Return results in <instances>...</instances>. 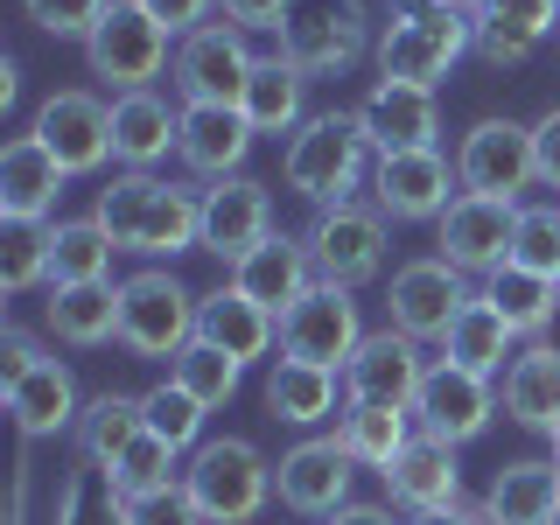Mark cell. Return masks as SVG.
I'll list each match as a JSON object with an SVG mask.
<instances>
[{
	"label": "cell",
	"instance_id": "7c38bea8",
	"mask_svg": "<svg viewBox=\"0 0 560 525\" xmlns=\"http://www.w3.org/2000/svg\"><path fill=\"white\" fill-rule=\"evenodd\" d=\"M512 238H518V203L504 197H469V189H455V203L442 210V224H434V245H442V259L455 273H498L512 267Z\"/></svg>",
	"mask_w": 560,
	"mask_h": 525
},
{
	"label": "cell",
	"instance_id": "4dcf8cb0",
	"mask_svg": "<svg viewBox=\"0 0 560 525\" xmlns=\"http://www.w3.org/2000/svg\"><path fill=\"white\" fill-rule=\"evenodd\" d=\"M504 413L533 434L560 428V350L553 343H525L504 372Z\"/></svg>",
	"mask_w": 560,
	"mask_h": 525
},
{
	"label": "cell",
	"instance_id": "4fadbf2b",
	"mask_svg": "<svg viewBox=\"0 0 560 525\" xmlns=\"http://www.w3.org/2000/svg\"><path fill=\"white\" fill-rule=\"evenodd\" d=\"M385 302H393V329H407L413 343H448L455 315L477 302V294H469V273H455L442 253H428V259H407L393 273Z\"/></svg>",
	"mask_w": 560,
	"mask_h": 525
},
{
	"label": "cell",
	"instance_id": "db71d44e",
	"mask_svg": "<svg viewBox=\"0 0 560 525\" xmlns=\"http://www.w3.org/2000/svg\"><path fill=\"white\" fill-rule=\"evenodd\" d=\"M428 8H455V14H477L483 0H428Z\"/></svg>",
	"mask_w": 560,
	"mask_h": 525
},
{
	"label": "cell",
	"instance_id": "ffe728a7",
	"mask_svg": "<svg viewBox=\"0 0 560 525\" xmlns=\"http://www.w3.org/2000/svg\"><path fill=\"white\" fill-rule=\"evenodd\" d=\"M358 127H364V140H372V154H413V148H434L442 113H434V92H428V84L378 78L372 98L358 105Z\"/></svg>",
	"mask_w": 560,
	"mask_h": 525
},
{
	"label": "cell",
	"instance_id": "3957f363",
	"mask_svg": "<svg viewBox=\"0 0 560 525\" xmlns=\"http://www.w3.org/2000/svg\"><path fill=\"white\" fill-rule=\"evenodd\" d=\"M183 483H189V498H197V512L210 525H253L273 498V463L245 434H224V442L189 448Z\"/></svg>",
	"mask_w": 560,
	"mask_h": 525
},
{
	"label": "cell",
	"instance_id": "ac0fdd59",
	"mask_svg": "<svg viewBox=\"0 0 560 525\" xmlns=\"http://www.w3.org/2000/svg\"><path fill=\"white\" fill-rule=\"evenodd\" d=\"M490 413H498V393H490V378L463 372V364H448V358L428 364V378H420V393H413L420 434H442V442L463 448V442H477V434L490 428Z\"/></svg>",
	"mask_w": 560,
	"mask_h": 525
},
{
	"label": "cell",
	"instance_id": "44dd1931",
	"mask_svg": "<svg viewBox=\"0 0 560 525\" xmlns=\"http://www.w3.org/2000/svg\"><path fill=\"white\" fill-rule=\"evenodd\" d=\"M63 162L35 133H14L0 148V218L8 224H49V210L63 197Z\"/></svg>",
	"mask_w": 560,
	"mask_h": 525
},
{
	"label": "cell",
	"instance_id": "9f6ffc18",
	"mask_svg": "<svg viewBox=\"0 0 560 525\" xmlns=\"http://www.w3.org/2000/svg\"><path fill=\"white\" fill-rule=\"evenodd\" d=\"M553 525H560V518H553Z\"/></svg>",
	"mask_w": 560,
	"mask_h": 525
},
{
	"label": "cell",
	"instance_id": "7dc6e473",
	"mask_svg": "<svg viewBox=\"0 0 560 525\" xmlns=\"http://www.w3.org/2000/svg\"><path fill=\"white\" fill-rule=\"evenodd\" d=\"M35 364H43V343H35L28 329H0V393H8L14 378H28Z\"/></svg>",
	"mask_w": 560,
	"mask_h": 525
},
{
	"label": "cell",
	"instance_id": "f1b7e54d",
	"mask_svg": "<svg viewBox=\"0 0 560 525\" xmlns=\"http://www.w3.org/2000/svg\"><path fill=\"white\" fill-rule=\"evenodd\" d=\"M197 337L218 343L224 358L253 364V358H267V350L280 343V315L259 308V302H245L238 288H218V294H203V302H197Z\"/></svg>",
	"mask_w": 560,
	"mask_h": 525
},
{
	"label": "cell",
	"instance_id": "4316f807",
	"mask_svg": "<svg viewBox=\"0 0 560 525\" xmlns=\"http://www.w3.org/2000/svg\"><path fill=\"white\" fill-rule=\"evenodd\" d=\"M477 512H483V525H553L560 518V463H539V455L504 463Z\"/></svg>",
	"mask_w": 560,
	"mask_h": 525
},
{
	"label": "cell",
	"instance_id": "30bf717a",
	"mask_svg": "<svg viewBox=\"0 0 560 525\" xmlns=\"http://www.w3.org/2000/svg\"><path fill=\"white\" fill-rule=\"evenodd\" d=\"M364 337H372V329H364V315H358V294L329 288V280H315L302 302L280 315V350H288V358H308V364H329V372H343Z\"/></svg>",
	"mask_w": 560,
	"mask_h": 525
},
{
	"label": "cell",
	"instance_id": "9c48e42d",
	"mask_svg": "<svg viewBox=\"0 0 560 525\" xmlns=\"http://www.w3.org/2000/svg\"><path fill=\"white\" fill-rule=\"evenodd\" d=\"M253 70L259 57L238 22H203L197 35L175 43V92H183V105H238Z\"/></svg>",
	"mask_w": 560,
	"mask_h": 525
},
{
	"label": "cell",
	"instance_id": "7402d4cb",
	"mask_svg": "<svg viewBox=\"0 0 560 525\" xmlns=\"http://www.w3.org/2000/svg\"><path fill=\"white\" fill-rule=\"evenodd\" d=\"M232 288L245 294V302H259V308H273V315H288L302 294L315 288V259H308V238H288V232H273L267 245H253V253L232 267Z\"/></svg>",
	"mask_w": 560,
	"mask_h": 525
},
{
	"label": "cell",
	"instance_id": "9a60e30c",
	"mask_svg": "<svg viewBox=\"0 0 560 525\" xmlns=\"http://www.w3.org/2000/svg\"><path fill=\"white\" fill-rule=\"evenodd\" d=\"M350 477H358V463L337 434H308L273 463V498L302 518H337L350 504Z\"/></svg>",
	"mask_w": 560,
	"mask_h": 525
},
{
	"label": "cell",
	"instance_id": "d590c367",
	"mask_svg": "<svg viewBox=\"0 0 560 525\" xmlns=\"http://www.w3.org/2000/svg\"><path fill=\"white\" fill-rule=\"evenodd\" d=\"M113 253L98 218H57L49 224V288H84V280H113Z\"/></svg>",
	"mask_w": 560,
	"mask_h": 525
},
{
	"label": "cell",
	"instance_id": "60d3db41",
	"mask_svg": "<svg viewBox=\"0 0 560 525\" xmlns=\"http://www.w3.org/2000/svg\"><path fill=\"white\" fill-rule=\"evenodd\" d=\"M0 288L8 294L49 288V224H8L0 218Z\"/></svg>",
	"mask_w": 560,
	"mask_h": 525
},
{
	"label": "cell",
	"instance_id": "484cf974",
	"mask_svg": "<svg viewBox=\"0 0 560 525\" xmlns=\"http://www.w3.org/2000/svg\"><path fill=\"white\" fill-rule=\"evenodd\" d=\"M8 413H14V428H22V442H49V434H63V428H78L84 407H78V378H70V364L57 358H43L28 378H14L8 393Z\"/></svg>",
	"mask_w": 560,
	"mask_h": 525
},
{
	"label": "cell",
	"instance_id": "d6a6232c",
	"mask_svg": "<svg viewBox=\"0 0 560 525\" xmlns=\"http://www.w3.org/2000/svg\"><path fill=\"white\" fill-rule=\"evenodd\" d=\"M512 337H518V329L504 323L498 308H490V294H477V302L455 315L442 358H448V364H463V372H477V378H498V372H512V358H518Z\"/></svg>",
	"mask_w": 560,
	"mask_h": 525
},
{
	"label": "cell",
	"instance_id": "7bdbcfd3",
	"mask_svg": "<svg viewBox=\"0 0 560 525\" xmlns=\"http://www.w3.org/2000/svg\"><path fill=\"white\" fill-rule=\"evenodd\" d=\"M512 267L560 280V203H518V238H512Z\"/></svg>",
	"mask_w": 560,
	"mask_h": 525
},
{
	"label": "cell",
	"instance_id": "ba28073f",
	"mask_svg": "<svg viewBox=\"0 0 560 525\" xmlns=\"http://www.w3.org/2000/svg\"><path fill=\"white\" fill-rule=\"evenodd\" d=\"M308 259H315V280H329V288H364V280H378L385 273V210L358 203V197L315 210Z\"/></svg>",
	"mask_w": 560,
	"mask_h": 525
},
{
	"label": "cell",
	"instance_id": "52a82bcc",
	"mask_svg": "<svg viewBox=\"0 0 560 525\" xmlns=\"http://www.w3.org/2000/svg\"><path fill=\"white\" fill-rule=\"evenodd\" d=\"M168 43H175V35L154 22L140 0H113L105 22L84 35V63H92V78L113 84V98L119 92H154V78L175 63Z\"/></svg>",
	"mask_w": 560,
	"mask_h": 525
},
{
	"label": "cell",
	"instance_id": "5bb4252c",
	"mask_svg": "<svg viewBox=\"0 0 560 525\" xmlns=\"http://www.w3.org/2000/svg\"><path fill=\"white\" fill-rule=\"evenodd\" d=\"M455 162L442 148H413V154H378L372 162V203L393 224H442V210L455 203Z\"/></svg>",
	"mask_w": 560,
	"mask_h": 525
},
{
	"label": "cell",
	"instance_id": "d6986e66",
	"mask_svg": "<svg viewBox=\"0 0 560 525\" xmlns=\"http://www.w3.org/2000/svg\"><path fill=\"white\" fill-rule=\"evenodd\" d=\"M273 238V197L267 183H253V175H224V183L203 189V253H218L224 267H238L253 245Z\"/></svg>",
	"mask_w": 560,
	"mask_h": 525
},
{
	"label": "cell",
	"instance_id": "f5cc1de1",
	"mask_svg": "<svg viewBox=\"0 0 560 525\" xmlns=\"http://www.w3.org/2000/svg\"><path fill=\"white\" fill-rule=\"evenodd\" d=\"M407 525H483V512H463V504H448V512H413Z\"/></svg>",
	"mask_w": 560,
	"mask_h": 525
},
{
	"label": "cell",
	"instance_id": "c3c4849f",
	"mask_svg": "<svg viewBox=\"0 0 560 525\" xmlns=\"http://www.w3.org/2000/svg\"><path fill=\"white\" fill-rule=\"evenodd\" d=\"M140 8H148L168 35H197V28L210 22V8H218V0H140Z\"/></svg>",
	"mask_w": 560,
	"mask_h": 525
},
{
	"label": "cell",
	"instance_id": "f35d334b",
	"mask_svg": "<svg viewBox=\"0 0 560 525\" xmlns=\"http://www.w3.org/2000/svg\"><path fill=\"white\" fill-rule=\"evenodd\" d=\"M483 294H490V308H498L504 323L518 329V337H539V329L553 323V308H560V280L525 273V267H498Z\"/></svg>",
	"mask_w": 560,
	"mask_h": 525
},
{
	"label": "cell",
	"instance_id": "277c9868",
	"mask_svg": "<svg viewBox=\"0 0 560 525\" xmlns=\"http://www.w3.org/2000/svg\"><path fill=\"white\" fill-rule=\"evenodd\" d=\"M273 35H280V57L302 70V78H337L364 49H378L364 0H288Z\"/></svg>",
	"mask_w": 560,
	"mask_h": 525
},
{
	"label": "cell",
	"instance_id": "e0dca14e",
	"mask_svg": "<svg viewBox=\"0 0 560 525\" xmlns=\"http://www.w3.org/2000/svg\"><path fill=\"white\" fill-rule=\"evenodd\" d=\"M28 133L43 140L70 175H92V168L113 162V105L98 92H49Z\"/></svg>",
	"mask_w": 560,
	"mask_h": 525
},
{
	"label": "cell",
	"instance_id": "ab89813d",
	"mask_svg": "<svg viewBox=\"0 0 560 525\" xmlns=\"http://www.w3.org/2000/svg\"><path fill=\"white\" fill-rule=\"evenodd\" d=\"M238 372H245V364H238V358H224V350H218V343H203V337H189V343H183V358L168 364V378L183 385L189 399H203V407H224V399L238 393Z\"/></svg>",
	"mask_w": 560,
	"mask_h": 525
},
{
	"label": "cell",
	"instance_id": "ee69618b",
	"mask_svg": "<svg viewBox=\"0 0 560 525\" xmlns=\"http://www.w3.org/2000/svg\"><path fill=\"white\" fill-rule=\"evenodd\" d=\"M175 455H183V448H168L162 434H140V442L113 463V483L127 490V498H154V490L183 483V477H175Z\"/></svg>",
	"mask_w": 560,
	"mask_h": 525
},
{
	"label": "cell",
	"instance_id": "1f68e13d",
	"mask_svg": "<svg viewBox=\"0 0 560 525\" xmlns=\"http://www.w3.org/2000/svg\"><path fill=\"white\" fill-rule=\"evenodd\" d=\"M49 329H57L63 343H78V350H98V343H113L119 337V288L113 280H84V288H49Z\"/></svg>",
	"mask_w": 560,
	"mask_h": 525
},
{
	"label": "cell",
	"instance_id": "8d00e7d4",
	"mask_svg": "<svg viewBox=\"0 0 560 525\" xmlns=\"http://www.w3.org/2000/svg\"><path fill=\"white\" fill-rule=\"evenodd\" d=\"M140 434H148V413H140L133 393H98L84 399V420H78V455L98 469H113L119 455H127Z\"/></svg>",
	"mask_w": 560,
	"mask_h": 525
},
{
	"label": "cell",
	"instance_id": "74e56055",
	"mask_svg": "<svg viewBox=\"0 0 560 525\" xmlns=\"http://www.w3.org/2000/svg\"><path fill=\"white\" fill-rule=\"evenodd\" d=\"M57 525H133V498L113 483V469H98V463H78V469L63 477Z\"/></svg>",
	"mask_w": 560,
	"mask_h": 525
},
{
	"label": "cell",
	"instance_id": "836d02e7",
	"mask_svg": "<svg viewBox=\"0 0 560 525\" xmlns=\"http://www.w3.org/2000/svg\"><path fill=\"white\" fill-rule=\"evenodd\" d=\"M238 113L253 119V133H294L308 119V78L288 57H259L253 84H245Z\"/></svg>",
	"mask_w": 560,
	"mask_h": 525
},
{
	"label": "cell",
	"instance_id": "11a10c76",
	"mask_svg": "<svg viewBox=\"0 0 560 525\" xmlns=\"http://www.w3.org/2000/svg\"><path fill=\"white\" fill-rule=\"evenodd\" d=\"M547 442H553V463H560V428H553V434H547Z\"/></svg>",
	"mask_w": 560,
	"mask_h": 525
},
{
	"label": "cell",
	"instance_id": "603a6c76",
	"mask_svg": "<svg viewBox=\"0 0 560 525\" xmlns=\"http://www.w3.org/2000/svg\"><path fill=\"white\" fill-rule=\"evenodd\" d=\"M553 22H560V0H483V8L469 14V49L498 70L525 63L553 35Z\"/></svg>",
	"mask_w": 560,
	"mask_h": 525
},
{
	"label": "cell",
	"instance_id": "f907efd6",
	"mask_svg": "<svg viewBox=\"0 0 560 525\" xmlns=\"http://www.w3.org/2000/svg\"><path fill=\"white\" fill-rule=\"evenodd\" d=\"M533 154H539V183L560 189V105H553V113L533 127Z\"/></svg>",
	"mask_w": 560,
	"mask_h": 525
},
{
	"label": "cell",
	"instance_id": "f6af8a7d",
	"mask_svg": "<svg viewBox=\"0 0 560 525\" xmlns=\"http://www.w3.org/2000/svg\"><path fill=\"white\" fill-rule=\"evenodd\" d=\"M105 8H113V0H22L28 22L43 35H63V43H84V35L105 22Z\"/></svg>",
	"mask_w": 560,
	"mask_h": 525
},
{
	"label": "cell",
	"instance_id": "8992f818",
	"mask_svg": "<svg viewBox=\"0 0 560 525\" xmlns=\"http://www.w3.org/2000/svg\"><path fill=\"white\" fill-rule=\"evenodd\" d=\"M469 57V14L455 8H407L378 28V78L393 84H442Z\"/></svg>",
	"mask_w": 560,
	"mask_h": 525
},
{
	"label": "cell",
	"instance_id": "2e32d148",
	"mask_svg": "<svg viewBox=\"0 0 560 525\" xmlns=\"http://www.w3.org/2000/svg\"><path fill=\"white\" fill-rule=\"evenodd\" d=\"M420 378H428V358H420V343L407 329H372V337L358 343V358L343 364V399L350 407H413Z\"/></svg>",
	"mask_w": 560,
	"mask_h": 525
},
{
	"label": "cell",
	"instance_id": "bcb514c9",
	"mask_svg": "<svg viewBox=\"0 0 560 525\" xmlns=\"http://www.w3.org/2000/svg\"><path fill=\"white\" fill-rule=\"evenodd\" d=\"M133 525H210V518L197 512L189 483H168V490H154V498H133Z\"/></svg>",
	"mask_w": 560,
	"mask_h": 525
},
{
	"label": "cell",
	"instance_id": "b9f144b4",
	"mask_svg": "<svg viewBox=\"0 0 560 525\" xmlns=\"http://www.w3.org/2000/svg\"><path fill=\"white\" fill-rule=\"evenodd\" d=\"M140 413H148V434H162L168 448H203V399H189L175 378H162L154 393H140Z\"/></svg>",
	"mask_w": 560,
	"mask_h": 525
},
{
	"label": "cell",
	"instance_id": "cb8c5ba5",
	"mask_svg": "<svg viewBox=\"0 0 560 525\" xmlns=\"http://www.w3.org/2000/svg\"><path fill=\"white\" fill-rule=\"evenodd\" d=\"M385 490H393V504H407V512H448V504H463L455 442H442V434H413V442L399 448V463L385 469Z\"/></svg>",
	"mask_w": 560,
	"mask_h": 525
},
{
	"label": "cell",
	"instance_id": "d4e9b609",
	"mask_svg": "<svg viewBox=\"0 0 560 525\" xmlns=\"http://www.w3.org/2000/svg\"><path fill=\"white\" fill-rule=\"evenodd\" d=\"M253 119L238 113V105H183V162L210 175V183H224V175H238V162L253 154Z\"/></svg>",
	"mask_w": 560,
	"mask_h": 525
},
{
	"label": "cell",
	"instance_id": "6da1fadb",
	"mask_svg": "<svg viewBox=\"0 0 560 525\" xmlns=\"http://www.w3.org/2000/svg\"><path fill=\"white\" fill-rule=\"evenodd\" d=\"M92 218L105 224V238L133 259H175L203 238V197L162 183L154 168H127L98 189V210Z\"/></svg>",
	"mask_w": 560,
	"mask_h": 525
},
{
	"label": "cell",
	"instance_id": "681fc988",
	"mask_svg": "<svg viewBox=\"0 0 560 525\" xmlns=\"http://www.w3.org/2000/svg\"><path fill=\"white\" fill-rule=\"evenodd\" d=\"M224 22H238L245 35L253 28H280V14H288V0H218Z\"/></svg>",
	"mask_w": 560,
	"mask_h": 525
},
{
	"label": "cell",
	"instance_id": "f546056e",
	"mask_svg": "<svg viewBox=\"0 0 560 525\" xmlns=\"http://www.w3.org/2000/svg\"><path fill=\"white\" fill-rule=\"evenodd\" d=\"M337 393H343V372L288 358V350H280L273 372H267V413L288 420V428H323V420L337 413Z\"/></svg>",
	"mask_w": 560,
	"mask_h": 525
},
{
	"label": "cell",
	"instance_id": "816d5d0a",
	"mask_svg": "<svg viewBox=\"0 0 560 525\" xmlns=\"http://www.w3.org/2000/svg\"><path fill=\"white\" fill-rule=\"evenodd\" d=\"M323 525H407V518H393L385 504H343V512L323 518Z\"/></svg>",
	"mask_w": 560,
	"mask_h": 525
},
{
	"label": "cell",
	"instance_id": "e575fe53",
	"mask_svg": "<svg viewBox=\"0 0 560 525\" xmlns=\"http://www.w3.org/2000/svg\"><path fill=\"white\" fill-rule=\"evenodd\" d=\"M413 434H420L413 407H343V420H337V442L350 448V463L378 469V477L399 463V448H407Z\"/></svg>",
	"mask_w": 560,
	"mask_h": 525
},
{
	"label": "cell",
	"instance_id": "83f0119b",
	"mask_svg": "<svg viewBox=\"0 0 560 525\" xmlns=\"http://www.w3.org/2000/svg\"><path fill=\"white\" fill-rule=\"evenodd\" d=\"M168 148H183V105L162 92H119L113 98V162L154 168Z\"/></svg>",
	"mask_w": 560,
	"mask_h": 525
},
{
	"label": "cell",
	"instance_id": "7a4b0ae2",
	"mask_svg": "<svg viewBox=\"0 0 560 525\" xmlns=\"http://www.w3.org/2000/svg\"><path fill=\"white\" fill-rule=\"evenodd\" d=\"M364 162H378L372 140H364L358 113H308L302 127L288 133V154H280V175H288L294 197H308L315 210L350 203L364 183Z\"/></svg>",
	"mask_w": 560,
	"mask_h": 525
},
{
	"label": "cell",
	"instance_id": "5b68a950",
	"mask_svg": "<svg viewBox=\"0 0 560 525\" xmlns=\"http://www.w3.org/2000/svg\"><path fill=\"white\" fill-rule=\"evenodd\" d=\"M197 302L203 294H189L168 267H148V273L119 280V343H127L133 358L175 364L183 343L197 337Z\"/></svg>",
	"mask_w": 560,
	"mask_h": 525
},
{
	"label": "cell",
	"instance_id": "8fae6325",
	"mask_svg": "<svg viewBox=\"0 0 560 525\" xmlns=\"http://www.w3.org/2000/svg\"><path fill=\"white\" fill-rule=\"evenodd\" d=\"M455 183L469 197H504L518 203V189L539 183V154H533V127L518 119H477L455 148Z\"/></svg>",
	"mask_w": 560,
	"mask_h": 525
}]
</instances>
